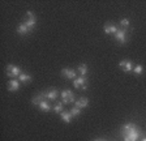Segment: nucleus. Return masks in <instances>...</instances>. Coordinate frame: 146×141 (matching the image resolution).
<instances>
[{"instance_id":"nucleus-1","label":"nucleus","mask_w":146,"mask_h":141,"mask_svg":"<svg viewBox=\"0 0 146 141\" xmlns=\"http://www.w3.org/2000/svg\"><path fill=\"white\" fill-rule=\"evenodd\" d=\"M121 135L124 141H137L140 137V129L134 123H127L121 127Z\"/></svg>"},{"instance_id":"nucleus-11","label":"nucleus","mask_w":146,"mask_h":141,"mask_svg":"<svg viewBox=\"0 0 146 141\" xmlns=\"http://www.w3.org/2000/svg\"><path fill=\"white\" fill-rule=\"evenodd\" d=\"M18 89H20V80L12 78V80L8 81V90L9 92H17Z\"/></svg>"},{"instance_id":"nucleus-4","label":"nucleus","mask_w":146,"mask_h":141,"mask_svg":"<svg viewBox=\"0 0 146 141\" xmlns=\"http://www.w3.org/2000/svg\"><path fill=\"white\" fill-rule=\"evenodd\" d=\"M61 99H63L64 104L73 103L74 102V94H73L72 90H63L61 92Z\"/></svg>"},{"instance_id":"nucleus-2","label":"nucleus","mask_w":146,"mask_h":141,"mask_svg":"<svg viewBox=\"0 0 146 141\" xmlns=\"http://www.w3.org/2000/svg\"><path fill=\"white\" fill-rule=\"evenodd\" d=\"M5 73H7L8 77L15 78V77H20V74H21L22 72H21V68L20 67L13 65V64H9V65H7V68H5Z\"/></svg>"},{"instance_id":"nucleus-18","label":"nucleus","mask_w":146,"mask_h":141,"mask_svg":"<svg viewBox=\"0 0 146 141\" xmlns=\"http://www.w3.org/2000/svg\"><path fill=\"white\" fill-rule=\"evenodd\" d=\"M78 72L81 76H86V73H88V65L86 64H80L78 65Z\"/></svg>"},{"instance_id":"nucleus-12","label":"nucleus","mask_w":146,"mask_h":141,"mask_svg":"<svg viewBox=\"0 0 146 141\" xmlns=\"http://www.w3.org/2000/svg\"><path fill=\"white\" fill-rule=\"evenodd\" d=\"M74 106L78 108H85L89 106V99L88 98H84V97H81L80 99H76V102H74Z\"/></svg>"},{"instance_id":"nucleus-21","label":"nucleus","mask_w":146,"mask_h":141,"mask_svg":"<svg viewBox=\"0 0 146 141\" xmlns=\"http://www.w3.org/2000/svg\"><path fill=\"white\" fill-rule=\"evenodd\" d=\"M70 114H72L73 116H78L80 114H81V108H78V107H76V106H74V107L72 108V111H70Z\"/></svg>"},{"instance_id":"nucleus-16","label":"nucleus","mask_w":146,"mask_h":141,"mask_svg":"<svg viewBox=\"0 0 146 141\" xmlns=\"http://www.w3.org/2000/svg\"><path fill=\"white\" fill-rule=\"evenodd\" d=\"M38 107H39L42 111H44V112H48V111H51V104H50L47 101H43L42 103L38 106Z\"/></svg>"},{"instance_id":"nucleus-13","label":"nucleus","mask_w":146,"mask_h":141,"mask_svg":"<svg viewBox=\"0 0 146 141\" xmlns=\"http://www.w3.org/2000/svg\"><path fill=\"white\" fill-rule=\"evenodd\" d=\"M30 31H31V30L27 28V26L24 24V22H22V24H20V25L17 26V33L21 34V35H26V34H29Z\"/></svg>"},{"instance_id":"nucleus-9","label":"nucleus","mask_w":146,"mask_h":141,"mask_svg":"<svg viewBox=\"0 0 146 141\" xmlns=\"http://www.w3.org/2000/svg\"><path fill=\"white\" fill-rule=\"evenodd\" d=\"M61 74H63L65 78H68V80L77 78V77H76V70H74V69H70V68H64V69L61 70Z\"/></svg>"},{"instance_id":"nucleus-7","label":"nucleus","mask_w":146,"mask_h":141,"mask_svg":"<svg viewBox=\"0 0 146 141\" xmlns=\"http://www.w3.org/2000/svg\"><path fill=\"white\" fill-rule=\"evenodd\" d=\"M42 95L46 99L55 101V99H58V97H59V92L56 89H50V90H46V92H43Z\"/></svg>"},{"instance_id":"nucleus-3","label":"nucleus","mask_w":146,"mask_h":141,"mask_svg":"<svg viewBox=\"0 0 146 141\" xmlns=\"http://www.w3.org/2000/svg\"><path fill=\"white\" fill-rule=\"evenodd\" d=\"M25 25H26L27 28L30 29V30H33L34 28H35V25H36V17L35 15H34L33 12H26V19H25Z\"/></svg>"},{"instance_id":"nucleus-6","label":"nucleus","mask_w":146,"mask_h":141,"mask_svg":"<svg viewBox=\"0 0 146 141\" xmlns=\"http://www.w3.org/2000/svg\"><path fill=\"white\" fill-rule=\"evenodd\" d=\"M115 39L117 41L120 45H124V43L127 42L128 37H127V31H125V29H119L117 33L115 34Z\"/></svg>"},{"instance_id":"nucleus-22","label":"nucleus","mask_w":146,"mask_h":141,"mask_svg":"<svg viewBox=\"0 0 146 141\" xmlns=\"http://www.w3.org/2000/svg\"><path fill=\"white\" fill-rule=\"evenodd\" d=\"M120 25H121V26H123V29L128 28V26H129V20H127V19H123L121 21H120Z\"/></svg>"},{"instance_id":"nucleus-14","label":"nucleus","mask_w":146,"mask_h":141,"mask_svg":"<svg viewBox=\"0 0 146 141\" xmlns=\"http://www.w3.org/2000/svg\"><path fill=\"white\" fill-rule=\"evenodd\" d=\"M18 78H20V82H22V84H29L31 80H33V77L27 73H21Z\"/></svg>"},{"instance_id":"nucleus-10","label":"nucleus","mask_w":146,"mask_h":141,"mask_svg":"<svg viewBox=\"0 0 146 141\" xmlns=\"http://www.w3.org/2000/svg\"><path fill=\"white\" fill-rule=\"evenodd\" d=\"M103 30H104V33H106V34H113V35H115V34L117 33L119 29H117V26H116L115 24H111V22H108V24L104 25Z\"/></svg>"},{"instance_id":"nucleus-5","label":"nucleus","mask_w":146,"mask_h":141,"mask_svg":"<svg viewBox=\"0 0 146 141\" xmlns=\"http://www.w3.org/2000/svg\"><path fill=\"white\" fill-rule=\"evenodd\" d=\"M73 86H74V88H77V89L86 90V89H88L86 77L85 76H80L78 78H74V81H73Z\"/></svg>"},{"instance_id":"nucleus-23","label":"nucleus","mask_w":146,"mask_h":141,"mask_svg":"<svg viewBox=\"0 0 146 141\" xmlns=\"http://www.w3.org/2000/svg\"><path fill=\"white\" fill-rule=\"evenodd\" d=\"M93 141H106V140H103V138H97V140H93Z\"/></svg>"},{"instance_id":"nucleus-19","label":"nucleus","mask_w":146,"mask_h":141,"mask_svg":"<svg viewBox=\"0 0 146 141\" xmlns=\"http://www.w3.org/2000/svg\"><path fill=\"white\" fill-rule=\"evenodd\" d=\"M54 111H55V112H58V114L63 112V102H58V103L55 104Z\"/></svg>"},{"instance_id":"nucleus-24","label":"nucleus","mask_w":146,"mask_h":141,"mask_svg":"<svg viewBox=\"0 0 146 141\" xmlns=\"http://www.w3.org/2000/svg\"><path fill=\"white\" fill-rule=\"evenodd\" d=\"M142 141H146V137H145V138H143V140H142Z\"/></svg>"},{"instance_id":"nucleus-15","label":"nucleus","mask_w":146,"mask_h":141,"mask_svg":"<svg viewBox=\"0 0 146 141\" xmlns=\"http://www.w3.org/2000/svg\"><path fill=\"white\" fill-rule=\"evenodd\" d=\"M60 116H61V119H63V122H65V123H70V122H72L73 115H72L70 112H68V111H63V112L60 114Z\"/></svg>"},{"instance_id":"nucleus-20","label":"nucleus","mask_w":146,"mask_h":141,"mask_svg":"<svg viewBox=\"0 0 146 141\" xmlns=\"http://www.w3.org/2000/svg\"><path fill=\"white\" fill-rule=\"evenodd\" d=\"M142 70H143V67L141 64H138V65H134V68H133V72L136 74H141L142 73Z\"/></svg>"},{"instance_id":"nucleus-8","label":"nucleus","mask_w":146,"mask_h":141,"mask_svg":"<svg viewBox=\"0 0 146 141\" xmlns=\"http://www.w3.org/2000/svg\"><path fill=\"white\" fill-rule=\"evenodd\" d=\"M119 67L121 68L124 72H131V70H133L134 65H133V63L129 60H121L119 63Z\"/></svg>"},{"instance_id":"nucleus-17","label":"nucleus","mask_w":146,"mask_h":141,"mask_svg":"<svg viewBox=\"0 0 146 141\" xmlns=\"http://www.w3.org/2000/svg\"><path fill=\"white\" fill-rule=\"evenodd\" d=\"M44 97H43L42 95V93H40V94H38V95H35V97H34L33 99H31V102H33V104H36V106H39L40 103H42L43 101H44Z\"/></svg>"}]
</instances>
